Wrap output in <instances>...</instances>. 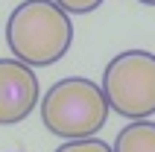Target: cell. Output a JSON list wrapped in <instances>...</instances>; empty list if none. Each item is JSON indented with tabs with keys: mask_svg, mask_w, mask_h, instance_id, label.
Here are the masks:
<instances>
[{
	"mask_svg": "<svg viewBox=\"0 0 155 152\" xmlns=\"http://www.w3.org/2000/svg\"><path fill=\"white\" fill-rule=\"evenodd\" d=\"M6 44L18 61L50 68L73 44L70 15L53 0H24L6 21Z\"/></svg>",
	"mask_w": 155,
	"mask_h": 152,
	"instance_id": "1",
	"label": "cell"
},
{
	"mask_svg": "<svg viewBox=\"0 0 155 152\" xmlns=\"http://www.w3.org/2000/svg\"><path fill=\"white\" fill-rule=\"evenodd\" d=\"M108 102L103 88L85 76L59 79L41 100V123L61 140L94 137L108 120Z\"/></svg>",
	"mask_w": 155,
	"mask_h": 152,
	"instance_id": "2",
	"label": "cell"
},
{
	"mask_svg": "<svg viewBox=\"0 0 155 152\" xmlns=\"http://www.w3.org/2000/svg\"><path fill=\"white\" fill-rule=\"evenodd\" d=\"M100 88L114 114L126 120H149L155 114V53H117L105 64Z\"/></svg>",
	"mask_w": 155,
	"mask_h": 152,
	"instance_id": "3",
	"label": "cell"
},
{
	"mask_svg": "<svg viewBox=\"0 0 155 152\" xmlns=\"http://www.w3.org/2000/svg\"><path fill=\"white\" fill-rule=\"evenodd\" d=\"M41 100L38 76L18 59H0V126H15L32 114Z\"/></svg>",
	"mask_w": 155,
	"mask_h": 152,
	"instance_id": "4",
	"label": "cell"
},
{
	"mask_svg": "<svg viewBox=\"0 0 155 152\" xmlns=\"http://www.w3.org/2000/svg\"><path fill=\"white\" fill-rule=\"evenodd\" d=\"M111 152H155V123L152 120H132L114 137Z\"/></svg>",
	"mask_w": 155,
	"mask_h": 152,
	"instance_id": "5",
	"label": "cell"
},
{
	"mask_svg": "<svg viewBox=\"0 0 155 152\" xmlns=\"http://www.w3.org/2000/svg\"><path fill=\"white\" fill-rule=\"evenodd\" d=\"M56 152H111V146L105 140H97V137H79V140H68Z\"/></svg>",
	"mask_w": 155,
	"mask_h": 152,
	"instance_id": "6",
	"label": "cell"
},
{
	"mask_svg": "<svg viewBox=\"0 0 155 152\" xmlns=\"http://www.w3.org/2000/svg\"><path fill=\"white\" fill-rule=\"evenodd\" d=\"M59 9H64L68 15H88L94 9L103 6V0H53Z\"/></svg>",
	"mask_w": 155,
	"mask_h": 152,
	"instance_id": "7",
	"label": "cell"
},
{
	"mask_svg": "<svg viewBox=\"0 0 155 152\" xmlns=\"http://www.w3.org/2000/svg\"><path fill=\"white\" fill-rule=\"evenodd\" d=\"M138 3H143V6H155V0H138Z\"/></svg>",
	"mask_w": 155,
	"mask_h": 152,
	"instance_id": "8",
	"label": "cell"
}]
</instances>
